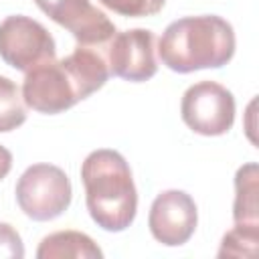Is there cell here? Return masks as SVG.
<instances>
[{"mask_svg":"<svg viewBox=\"0 0 259 259\" xmlns=\"http://www.w3.org/2000/svg\"><path fill=\"white\" fill-rule=\"evenodd\" d=\"M235 55L233 26L214 14L184 16L166 26L158 42L162 65L176 73L219 69Z\"/></svg>","mask_w":259,"mask_h":259,"instance_id":"obj_1","label":"cell"},{"mask_svg":"<svg viewBox=\"0 0 259 259\" xmlns=\"http://www.w3.org/2000/svg\"><path fill=\"white\" fill-rule=\"evenodd\" d=\"M91 219L109 233L127 229L138 210V192L125 158L115 150H95L81 166Z\"/></svg>","mask_w":259,"mask_h":259,"instance_id":"obj_2","label":"cell"},{"mask_svg":"<svg viewBox=\"0 0 259 259\" xmlns=\"http://www.w3.org/2000/svg\"><path fill=\"white\" fill-rule=\"evenodd\" d=\"M71 180L59 166L32 164L16 182V202L32 221H53L71 204Z\"/></svg>","mask_w":259,"mask_h":259,"instance_id":"obj_3","label":"cell"},{"mask_svg":"<svg viewBox=\"0 0 259 259\" xmlns=\"http://www.w3.org/2000/svg\"><path fill=\"white\" fill-rule=\"evenodd\" d=\"M55 53V38L38 20L14 14L0 22V57L16 71L28 73L34 67L53 61Z\"/></svg>","mask_w":259,"mask_h":259,"instance_id":"obj_4","label":"cell"},{"mask_svg":"<svg viewBox=\"0 0 259 259\" xmlns=\"http://www.w3.org/2000/svg\"><path fill=\"white\" fill-rule=\"evenodd\" d=\"M180 115L200 136H223L235 121V97L217 81H198L184 91Z\"/></svg>","mask_w":259,"mask_h":259,"instance_id":"obj_5","label":"cell"},{"mask_svg":"<svg viewBox=\"0 0 259 259\" xmlns=\"http://www.w3.org/2000/svg\"><path fill=\"white\" fill-rule=\"evenodd\" d=\"M22 101L38 113H61L83 97L63 61H47L30 69L22 81Z\"/></svg>","mask_w":259,"mask_h":259,"instance_id":"obj_6","label":"cell"},{"mask_svg":"<svg viewBox=\"0 0 259 259\" xmlns=\"http://www.w3.org/2000/svg\"><path fill=\"white\" fill-rule=\"evenodd\" d=\"M36 6L59 26L67 28L81 47H107L115 24L89 0H34Z\"/></svg>","mask_w":259,"mask_h":259,"instance_id":"obj_7","label":"cell"},{"mask_svg":"<svg viewBox=\"0 0 259 259\" xmlns=\"http://www.w3.org/2000/svg\"><path fill=\"white\" fill-rule=\"evenodd\" d=\"M156 36L148 28H132L115 32L107 42V67L109 75L121 77L125 81H148L156 75Z\"/></svg>","mask_w":259,"mask_h":259,"instance_id":"obj_8","label":"cell"},{"mask_svg":"<svg viewBox=\"0 0 259 259\" xmlns=\"http://www.w3.org/2000/svg\"><path fill=\"white\" fill-rule=\"evenodd\" d=\"M196 223V204L184 190H164L154 198L150 206L148 227L152 237L162 245H184L194 235Z\"/></svg>","mask_w":259,"mask_h":259,"instance_id":"obj_9","label":"cell"},{"mask_svg":"<svg viewBox=\"0 0 259 259\" xmlns=\"http://www.w3.org/2000/svg\"><path fill=\"white\" fill-rule=\"evenodd\" d=\"M61 61L65 63L67 71L71 73L83 99L89 97L91 93H95L97 89H101L105 85V81L109 79L107 61L95 47L79 45L71 55H67Z\"/></svg>","mask_w":259,"mask_h":259,"instance_id":"obj_10","label":"cell"},{"mask_svg":"<svg viewBox=\"0 0 259 259\" xmlns=\"http://www.w3.org/2000/svg\"><path fill=\"white\" fill-rule=\"evenodd\" d=\"M38 259H101L103 251L97 243L79 231H59L45 237L36 249Z\"/></svg>","mask_w":259,"mask_h":259,"instance_id":"obj_11","label":"cell"},{"mask_svg":"<svg viewBox=\"0 0 259 259\" xmlns=\"http://www.w3.org/2000/svg\"><path fill=\"white\" fill-rule=\"evenodd\" d=\"M259 170L255 162L241 166L235 174V202H233V221L237 225H255L259 227Z\"/></svg>","mask_w":259,"mask_h":259,"instance_id":"obj_12","label":"cell"},{"mask_svg":"<svg viewBox=\"0 0 259 259\" xmlns=\"http://www.w3.org/2000/svg\"><path fill=\"white\" fill-rule=\"evenodd\" d=\"M24 119L26 109L18 85L8 77H0V132H12Z\"/></svg>","mask_w":259,"mask_h":259,"instance_id":"obj_13","label":"cell"},{"mask_svg":"<svg viewBox=\"0 0 259 259\" xmlns=\"http://www.w3.org/2000/svg\"><path fill=\"white\" fill-rule=\"evenodd\" d=\"M259 243V227L237 225L223 237L219 257H255Z\"/></svg>","mask_w":259,"mask_h":259,"instance_id":"obj_14","label":"cell"},{"mask_svg":"<svg viewBox=\"0 0 259 259\" xmlns=\"http://www.w3.org/2000/svg\"><path fill=\"white\" fill-rule=\"evenodd\" d=\"M105 8L130 16V18H140V16H152L158 14L164 8L166 0H99Z\"/></svg>","mask_w":259,"mask_h":259,"instance_id":"obj_15","label":"cell"},{"mask_svg":"<svg viewBox=\"0 0 259 259\" xmlns=\"http://www.w3.org/2000/svg\"><path fill=\"white\" fill-rule=\"evenodd\" d=\"M24 245L16 229L8 223H0V259H22Z\"/></svg>","mask_w":259,"mask_h":259,"instance_id":"obj_16","label":"cell"},{"mask_svg":"<svg viewBox=\"0 0 259 259\" xmlns=\"http://www.w3.org/2000/svg\"><path fill=\"white\" fill-rule=\"evenodd\" d=\"M10 168H12V154H10V150H6L0 144V180L6 178V174L10 172Z\"/></svg>","mask_w":259,"mask_h":259,"instance_id":"obj_17","label":"cell"}]
</instances>
